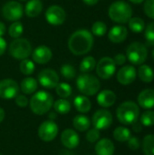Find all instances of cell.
Masks as SVG:
<instances>
[{
    "mask_svg": "<svg viewBox=\"0 0 154 155\" xmlns=\"http://www.w3.org/2000/svg\"><path fill=\"white\" fill-rule=\"evenodd\" d=\"M93 45V35L86 29L74 32L68 40V48L75 55H84L89 53Z\"/></svg>",
    "mask_w": 154,
    "mask_h": 155,
    "instance_id": "6da1fadb",
    "label": "cell"
},
{
    "mask_svg": "<svg viewBox=\"0 0 154 155\" xmlns=\"http://www.w3.org/2000/svg\"><path fill=\"white\" fill-rule=\"evenodd\" d=\"M31 111L37 115H44L48 113L54 104L53 95L45 91L34 93L29 102Z\"/></svg>",
    "mask_w": 154,
    "mask_h": 155,
    "instance_id": "7a4b0ae2",
    "label": "cell"
},
{
    "mask_svg": "<svg viewBox=\"0 0 154 155\" xmlns=\"http://www.w3.org/2000/svg\"><path fill=\"white\" fill-rule=\"evenodd\" d=\"M139 116L140 107L133 101L122 103L116 110V117L118 121L124 125H130L137 122Z\"/></svg>",
    "mask_w": 154,
    "mask_h": 155,
    "instance_id": "3957f363",
    "label": "cell"
},
{
    "mask_svg": "<svg viewBox=\"0 0 154 155\" xmlns=\"http://www.w3.org/2000/svg\"><path fill=\"white\" fill-rule=\"evenodd\" d=\"M108 15L115 23L126 24L133 17V8L127 2L118 0L110 5Z\"/></svg>",
    "mask_w": 154,
    "mask_h": 155,
    "instance_id": "277c9868",
    "label": "cell"
},
{
    "mask_svg": "<svg viewBox=\"0 0 154 155\" xmlns=\"http://www.w3.org/2000/svg\"><path fill=\"white\" fill-rule=\"evenodd\" d=\"M76 86L85 96H93L100 91L101 83L96 76L90 74L89 73L82 74L77 77Z\"/></svg>",
    "mask_w": 154,
    "mask_h": 155,
    "instance_id": "5b68a950",
    "label": "cell"
},
{
    "mask_svg": "<svg viewBox=\"0 0 154 155\" xmlns=\"http://www.w3.org/2000/svg\"><path fill=\"white\" fill-rule=\"evenodd\" d=\"M10 55L16 60L26 59L32 54V45L25 38H15L8 47Z\"/></svg>",
    "mask_w": 154,
    "mask_h": 155,
    "instance_id": "8992f818",
    "label": "cell"
},
{
    "mask_svg": "<svg viewBox=\"0 0 154 155\" xmlns=\"http://www.w3.org/2000/svg\"><path fill=\"white\" fill-rule=\"evenodd\" d=\"M126 57L133 64L141 65L148 57L147 47L143 43L133 42L126 49Z\"/></svg>",
    "mask_w": 154,
    "mask_h": 155,
    "instance_id": "52a82bcc",
    "label": "cell"
},
{
    "mask_svg": "<svg viewBox=\"0 0 154 155\" xmlns=\"http://www.w3.org/2000/svg\"><path fill=\"white\" fill-rule=\"evenodd\" d=\"M97 75L103 80H108L114 74L116 71V64L112 57L104 56L96 64Z\"/></svg>",
    "mask_w": 154,
    "mask_h": 155,
    "instance_id": "ba28073f",
    "label": "cell"
},
{
    "mask_svg": "<svg viewBox=\"0 0 154 155\" xmlns=\"http://www.w3.org/2000/svg\"><path fill=\"white\" fill-rule=\"evenodd\" d=\"M23 5L17 1H9L2 7V15L5 20L8 21H18L23 16Z\"/></svg>",
    "mask_w": 154,
    "mask_h": 155,
    "instance_id": "9c48e42d",
    "label": "cell"
},
{
    "mask_svg": "<svg viewBox=\"0 0 154 155\" xmlns=\"http://www.w3.org/2000/svg\"><path fill=\"white\" fill-rule=\"evenodd\" d=\"M58 131V125L53 120H47L40 124L38 128V136L42 141L49 143L55 139Z\"/></svg>",
    "mask_w": 154,
    "mask_h": 155,
    "instance_id": "30bf717a",
    "label": "cell"
},
{
    "mask_svg": "<svg viewBox=\"0 0 154 155\" xmlns=\"http://www.w3.org/2000/svg\"><path fill=\"white\" fill-rule=\"evenodd\" d=\"M92 124L97 130H106L113 124L112 114L105 109H100L96 111L92 117Z\"/></svg>",
    "mask_w": 154,
    "mask_h": 155,
    "instance_id": "8fae6325",
    "label": "cell"
},
{
    "mask_svg": "<svg viewBox=\"0 0 154 155\" xmlns=\"http://www.w3.org/2000/svg\"><path fill=\"white\" fill-rule=\"evenodd\" d=\"M45 19L52 25H61L66 19V13L60 5H53L45 11Z\"/></svg>",
    "mask_w": 154,
    "mask_h": 155,
    "instance_id": "7c38bea8",
    "label": "cell"
},
{
    "mask_svg": "<svg viewBox=\"0 0 154 155\" xmlns=\"http://www.w3.org/2000/svg\"><path fill=\"white\" fill-rule=\"evenodd\" d=\"M38 83L46 89L55 88L59 84V75L58 74L50 68L43 69L37 76Z\"/></svg>",
    "mask_w": 154,
    "mask_h": 155,
    "instance_id": "4fadbf2b",
    "label": "cell"
},
{
    "mask_svg": "<svg viewBox=\"0 0 154 155\" xmlns=\"http://www.w3.org/2000/svg\"><path fill=\"white\" fill-rule=\"evenodd\" d=\"M19 92L18 84L10 78L0 81V98L4 100H11L15 98Z\"/></svg>",
    "mask_w": 154,
    "mask_h": 155,
    "instance_id": "5bb4252c",
    "label": "cell"
},
{
    "mask_svg": "<svg viewBox=\"0 0 154 155\" xmlns=\"http://www.w3.org/2000/svg\"><path fill=\"white\" fill-rule=\"evenodd\" d=\"M137 77V71L133 65H124L117 73V81L123 85L131 84Z\"/></svg>",
    "mask_w": 154,
    "mask_h": 155,
    "instance_id": "9a60e30c",
    "label": "cell"
},
{
    "mask_svg": "<svg viewBox=\"0 0 154 155\" xmlns=\"http://www.w3.org/2000/svg\"><path fill=\"white\" fill-rule=\"evenodd\" d=\"M53 57L52 50L46 45H39L32 51V58L34 62L39 64H47Z\"/></svg>",
    "mask_w": 154,
    "mask_h": 155,
    "instance_id": "2e32d148",
    "label": "cell"
},
{
    "mask_svg": "<svg viewBox=\"0 0 154 155\" xmlns=\"http://www.w3.org/2000/svg\"><path fill=\"white\" fill-rule=\"evenodd\" d=\"M61 142L67 149H74L79 145L80 137L73 129H66L61 134Z\"/></svg>",
    "mask_w": 154,
    "mask_h": 155,
    "instance_id": "e0dca14e",
    "label": "cell"
},
{
    "mask_svg": "<svg viewBox=\"0 0 154 155\" xmlns=\"http://www.w3.org/2000/svg\"><path fill=\"white\" fill-rule=\"evenodd\" d=\"M138 104L146 110L154 108V89H145L142 91L137 98Z\"/></svg>",
    "mask_w": 154,
    "mask_h": 155,
    "instance_id": "ac0fdd59",
    "label": "cell"
},
{
    "mask_svg": "<svg viewBox=\"0 0 154 155\" xmlns=\"http://www.w3.org/2000/svg\"><path fill=\"white\" fill-rule=\"evenodd\" d=\"M127 35H128V30L125 26L114 25L109 31L108 38L113 44H120L127 38Z\"/></svg>",
    "mask_w": 154,
    "mask_h": 155,
    "instance_id": "d6986e66",
    "label": "cell"
},
{
    "mask_svg": "<svg viewBox=\"0 0 154 155\" xmlns=\"http://www.w3.org/2000/svg\"><path fill=\"white\" fill-rule=\"evenodd\" d=\"M94 150L97 155H113L115 147L110 139L103 138L96 142Z\"/></svg>",
    "mask_w": 154,
    "mask_h": 155,
    "instance_id": "ffe728a7",
    "label": "cell"
},
{
    "mask_svg": "<svg viewBox=\"0 0 154 155\" xmlns=\"http://www.w3.org/2000/svg\"><path fill=\"white\" fill-rule=\"evenodd\" d=\"M116 102V94L111 90H103L97 95V103L100 106L108 108Z\"/></svg>",
    "mask_w": 154,
    "mask_h": 155,
    "instance_id": "44dd1931",
    "label": "cell"
},
{
    "mask_svg": "<svg viewBox=\"0 0 154 155\" xmlns=\"http://www.w3.org/2000/svg\"><path fill=\"white\" fill-rule=\"evenodd\" d=\"M43 11L41 0H29L25 6V13L28 17H36Z\"/></svg>",
    "mask_w": 154,
    "mask_h": 155,
    "instance_id": "7402d4cb",
    "label": "cell"
},
{
    "mask_svg": "<svg viewBox=\"0 0 154 155\" xmlns=\"http://www.w3.org/2000/svg\"><path fill=\"white\" fill-rule=\"evenodd\" d=\"M74 105L75 109L82 114L88 113L92 108L91 101L85 95H77L74 100Z\"/></svg>",
    "mask_w": 154,
    "mask_h": 155,
    "instance_id": "603a6c76",
    "label": "cell"
},
{
    "mask_svg": "<svg viewBox=\"0 0 154 155\" xmlns=\"http://www.w3.org/2000/svg\"><path fill=\"white\" fill-rule=\"evenodd\" d=\"M38 87L37 81L33 77H25L20 84V89L25 94H32L36 92Z\"/></svg>",
    "mask_w": 154,
    "mask_h": 155,
    "instance_id": "cb8c5ba5",
    "label": "cell"
},
{
    "mask_svg": "<svg viewBox=\"0 0 154 155\" xmlns=\"http://www.w3.org/2000/svg\"><path fill=\"white\" fill-rule=\"evenodd\" d=\"M73 125L74 129H76L79 132H85L89 129L91 125V120L89 117L84 115V114H78L76 115L73 120Z\"/></svg>",
    "mask_w": 154,
    "mask_h": 155,
    "instance_id": "d4e9b609",
    "label": "cell"
},
{
    "mask_svg": "<svg viewBox=\"0 0 154 155\" xmlns=\"http://www.w3.org/2000/svg\"><path fill=\"white\" fill-rule=\"evenodd\" d=\"M137 74L140 78L141 81L144 82V83H152L154 79V72L152 68L147 64H141Z\"/></svg>",
    "mask_w": 154,
    "mask_h": 155,
    "instance_id": "484cf974",
    "label": "cell"
},
{
    "mask_svg": "<svg viewBox=\"0 0 154 155\" xmlns=\"http://www.w3.org/2000/svg\"><path fill=\"white\" fill-rule=\"evenodd\" d=\"M53 107L54 109V112L59 114H66L71 111V108H72L70 102L64 98L56 100L54 103Z\"/></svg>",
    "mask_w": 154,
    "mask_h": 155,
    "instance_id": "4316f807",
    "label": "cell"
},
{
    "mask_svg": "<svg viewBox=\"0 0 154 155\" xmlns=\"http://www.w3.org/2000/svg\"><path fill=\"white\" fill-rule=\"evenodd\" d=\"M96 66V60L94 57L88 55L85 56L84 58H83V60L80 63V71L83 74H88L90 72H92Z\"/></svg>",
    "mask_w": 154,
    "mask_h": 155,
    "instance_id": "83f0119b",
    "label": "cell"
},
{
    "mask_svg": "<svg viewBox=\"0 0 154 155\" xmlns=\"http://www.w3.org/2000/svg\"><path fill=\"white\" fill-rule=\"evenodd\" d=\"M113 135V138L115 141H117L119 143H124L130 139L131 131L124 126H119L114 129Z\"/></svg>",
    "mask_w": 154,
    "mask_h": 155,
    "instance_id": "f1b7e54d",
    "label": "cell"
},
{
    "mask_svg": "<svg viewBox=\"0 0 154 155\" xmlns=\"http://www.w3.org/2000/svg\"><path fill=\"white\" fill-rule=\"evenodd\" d=\"M128 25L133 33H142L145 29V23L141 17H132L128 21Z\"/></svg>",
    "mask_w": 154,
    "mask_h": 155,
    "instance_id": "f546056e",
    "label": "cell"
},
{
    "mask_svg": "<svg viewBox=\"0 0 154 155\" xmlns=\"http://www.w3.org/2000/svg\"><path fill=\"white\" fill-rule=\"evenodd\" d=\"M143 151L145 155H154V134L146 135L143 138Z\"/></svg>",
    "mask_w": 154,
    "mask_h": 155,
    "instance_id": "4dcf8cb0",
    "label": "cell"
},
{
    "mask_svg": "<svg viewBox=\"0 0 154 155\" xmlns=\"http://www.w3.org/2000/svg\"><path fill=\"white\" fill-rule=\"evenodd\" d=\"M55 92L57 95L61 98H68L72 94V87L69 84L66 83H59L55 87Z\"/></svg>",
    "mask_w": 154,
    "mask_h": 155,
    "instance_id": "1f68e13d",
    "label": "cell"
},
{
    "mask_svg": "<svg viewBox=\"0 0 154 155\" xmlns=\"http://www.w3.org/2000/svg\"><path fill=\"white\" fill-rule=\"evenodd\" d=\"M107 32V25L103 21H96L92 25V34L93 35L102 37Z\"/></svg>",
    "mask_w": 154,
    "mask_h": 155,
    "instance_id": "d6a6232c",
    "label": "cell"
},
{
    "mask_svg": "<svg viewBox=\"0 0 154 155\" xmlns=\"http://www.w3.org/2000/svg\"><path fill=\"white\" fill-rule=\"evenodd\" d=\"M24 32V25L21 22L15 21L14 22L8 29V34L12 38H19Z\"/></svg>",
    "mask_w": 154,
    "mask_h": 155,
    "instance_id": "836d02e7",
    "label": "cell"
},
{
    "mask_svg": "<svg viewBox=\"0 0 154 155\" xmlns=\"http://www.w3.org/2000/svg\"><path fill=\"white\" fill-rule=\"evenodd\" d=\"M19 68H20V71L23 74L25 75H30L32 74L34 72V64L33 61L29 60V59H24V60H21V63H20V65H19Z\"/></svg>",
    "mask_w": 154,
    "mask_h": 155,
    "instance_id": "e575fe53",
    "label": "cell"
},
{
    "mask_svg": "<svg viewBox=\"0 0 154 155\" xmlns=\"http://www.w3.org/2000/svg\"><path fill=\"white\" fill-rule=\"evenodd\" d=\"M60 71H61L62 75L65 79H67V80H72L76 75V70H75L74 66H73L70 64H63Z\"/></svg>",
    "mask_w": 154,
    "mask_h": 155,
    "instance_id": "d590c367",
    "label": "cell"
},
{
    "mask_svg": "<svg viewBox=\"0 0 154 155\" xmlns=\"http://www.w3.org/2000/svg\"><path fill=\"white\" fill-rule=\"evenodd\" d=\"M140 123L143 124V126L149 127L154 125V112L153 111H146L144 112L140 118Z\"/></svg>",
    "mask_w": 154,
    "mask_h": 155,
    "instance_id": "8d00e7d4",
    "label": "cell"
},
{
    "mask_svg": "<svg viewBox=\"0 0 154 155\" xmlns=\"http://www.w3.org/2000/svg\"><path fill=\"white\" fill-rule=\"evenodd\" d=\"M144 30H145L144 35H145L147 45L151 46H154V21L150 23Z\"/></svg>",
    "mask_w": 154,
    "mask_h": 155,
    "instance_id": "74e56055",
    "label": "cell"
},
{
    "mask_svg": "<svg viewBox=\"0 0 154 155\" xmlns=\"http://www.w3.org/2000/svg\"><path fill=\"white\" fill-rule=\"evenodd\" d=\"M143 11L148 17L154 19V0H145Z\"/></svg>",
    "mask_w": 154,
    "mask_h": 155,
    "instance_id": "f35d334b",
    "label": "cell"
},
{
    "mask_svg": "<svg viewBox=\"0 0 154 155\" xmlns=\"http://www.w3.org/2000/svg\"><path fill=\"white\" fill-rule=\"evenodd\" d=\"M100 139V131L93 128V129H90L87 134H86V140L91 143H96L98 142Z\"/></svg>",
    "mask_w": 154,
    "mask_h": 155,
    "instance_id": "ab89813d",
    "label": "cell"
},
{
    "mask_svg": "<svg viewBox=\"0 0 154 155\" xmlns=\"http://www.w3.org/2000/svg\"><path fill=\"white\" fill-rule=\"evenodd\" d=\"M15 102L16 105L21 107V108L26 107L28 105V104H29V100L24 94H17L15 96Z\"/></svg>",
    "mask_w": 154,
    "mask_h": 155,
    "instance_id": "60d3db41",
    "label": "cell"
},
{
    "mask_svg": "<svg viewBox=\"0 0 154 155\" xmlns=\"http://www.w3.org/2000/svg\"><path fill=\"white\" fill-rule=\"evenodd\" d=\"M128 142V147L133 150V151H136L140 148L141 146V143L140 140L137 137H130V139L127 141Z\"/></svg>",
    "mask_w": 154,
    "mask_h": 155,
    "instance_id": "b9f144b4",
    "label": "cell"
},
{
    "mask_svg": "<svg viewBox=\"0 0 154 155\" xmlns=\"http://www.w3.org/2000/svg\"><path fill=\"white\" fill-rule=\"evenodd\" d=\"M116 65H123L126 63L127 57L123 54H117L114 58H113Z\"/></svg>",
    "mask_w": 154,
    "mask_h": 155,
    "instance_id": "7bdbcfd3",
    "label": "cell"
},
{
    "mask_svg": "<svg viewBox=\"0 0 154 155\" xmlns=\"http://www.w3.org/2000/svg\"><path fill=\"white\" fill-rule=\"evenodd\" d=\"M6 47H7L6 41L3 37H0V55L4 54V53L6 50Z\"/></svg>",
    "mask_w": 154,
    "mask_h": 155,
    "instance_id": "ee69618b",
    "label": "cell"
},
{
    "mask_svg": "<svg viewBox=\"0 0 154 155\" xmlns=\"http://www.w3.org/2000/svg\"><path fill=\"white\" fill-rule=\"evenodd\" d=\"M132 126H133V130L135 133H141L142 130H143V124H142L141 123H139L138 121L135 122V123H133V124H132Z\"/></svg>",
    "mask_w": 154,
    "mask_h": 155,
    "instance_id": "f6af8a7d",
    "label": "cell"
},
{
    "mask_svg": "<svg viewBox=\"0 0 154 155\" xmlns=\"http://www.w3.org/2000/svg\"><path fill=\"white\" fill-rule=\"evenodd\" d=\"M6 26L3 22H0V37H3V35L5 34Z\"/></svg>",
    "mask_w": 154,
    "mask_h": 155,
    "instance_id": "bcb514c9",
    "label": "cell"
},
{
    "mask_svg": "<svg viewBox=\"0 0 154 155\" xmlns=\"http://www.w3.org/2000/svg\"><path fill=\"white\" fill-rule=\"evenodd\" d=\"M83 1L87 5H96L99 2V0H83Z\"/></svg>",
    "mask_w": 154,
    "mask_h": 155,
    "instance_id": "7dc6e473",
    "label": "cell"
},
{
    "mask_svg": "<svg viewBox=\"0 0 154 155\" xmlns=\"http://www.w3.org/2000/svg\"><path fill=\"white\" fill-rule=\"evenodd\" d=\"M5 110L2 108V107H0V124L4 121V119H5Z\"/></svg>",
    "mask_w": 154,
    "mask_h": 155,
    "instance_id": "c3c4849f",
    "label": "cell"
},
{
    "mask_svg": "<svg viewBox=\"0 0 154 155\" xmlns=\"http://www.w3.org/2000/svg\"><path fill=\"white\" fill-rule=\"evenodd\" d=\"M49 120H54L56 118V113H49Z\"/></svg>",
    "mask_w": 154,
    "mask_h": 155,
    "instance_id": "681fc988",
    "label": "cell"
},
{
    "mask_svg": "<svg viewBox=\"0 0 154 155\" xmlns=\"http://www.w3.org/2000/svg\"><path fill=\"white\" fill-rule=\"evenodd\" d=\"M132 3H133V4H136V5H138V4H141V3H143L144 0H130Z\"/></svg>",
    "mask_w": 154,
    "mask_h": 155,
    "instance_id": "f907efd6",
    "label": "cell"
},
{
    "mask_svg": "<svg viewBox=\"0 0 154 155\" xmlns=\"http://www.w3.org/2000/svg\"><path fill=\"white\" fill-rule=\"evenodd\" d=\"M152 58H153V60H154V49H153V51H152Z\"/></svg>",
    "mask_w": 154,
    "mask_h": 155,
    "instance_id": "816d5d0a",
    "label": "cell"
},
{
    "mask_svg": "<svg viewBox=\"0 0 154 155\" xmlns=\"http://www.w3.org/2000/svg\"><path fill=\"white\" fill-rule=\"evenodd\" d=\"M20 1H26V0H20Z\"/></svg>",
    "mask_w": 154,
    "mask_h": 155,
    "instance_id": "f5cc1de1",
    "label": "cell"
},
{
    "mask_svg": "<svg viewBox=\"0 0 154 155\" xmlns=\"http://www.w3.org/2000/svg\"><path fill=\"white\" fill-rule=\"evenodd\" d=\"M0 155H2V154H0Z\"/></svg>",
    "mask_w": 154,
    "mask_h": 155,
    "instance_id": "db71d44e",
    "label": "cell"
}]
</instances>
